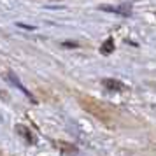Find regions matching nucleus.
<instances>
[{
  "instance_id": "nucleus-2",
  "label": "nucleus",
  "mask_w": 156,
  "mask_h": 156,
  "mask_svg": "<svg viewBox=\"0 0 156 156\" xmlns=\"http://www.w3.org/2000/svg\"><path fill=\"white\" fill-rule=\"evenodd\" d=\"M112 49H114V41H112V39H107V42L102 46V49H100V51H102L104 55H109Z\"/></svg>"
},
{
  "instance_id": "nucleus-3",
  "label": "nucleus",
  "mask_w": 156,
  "mask_h": 156,
  "mask_svg": "<svg viewBox=\"0 0 156 156\" xmlns=\"http://www.w3.org/2000/svg\"><path fill=\"white\" fill-rule=\"evenodd\" d=\"M18 132H20V133L25 137V140H27V142H34V139H32V133H30V132H28L25 126H18Z\"/></svg>"
},
{
  "instance_id": "nucleus-4",
  "label": "nucleus",
  "mask_w": 156,
  "mask_h": 156,
  "mask_svg": "<svg viewBox=\"0 0 156 156\" xmlns=\"http://www.w3.org/2000/svg\"><path fill=\"white\" fill-rule=\"evenodd\" d=\"M7 77L11 79V83H12V84H14V86H18V88H21L23 91H25V88H23V86H21V83H20V81H18V77H14V76H12V74H7Z\"/></svg>"
},
{
  "instance_id": "nucleus-1",
  "label": "nucleus",
  "mask_w": 156,
  "mask_h": 156,
  "mask_svg": "<svg viewBox=\"0 0 156 156\" xmlns=\"http://www.w3.org/2000/svg\"><path fill=\"white\" fill-rule=\"evenodd\" d=\"M104 86L109 88V90H123V88H125L119 81H114V79H105V81H104Z\"/></svg>"
}]
</instances>
